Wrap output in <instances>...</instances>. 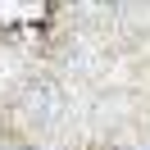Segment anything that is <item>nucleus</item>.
Returning a JSON list of instances; mask_svg holds the SVG:
<instances>
[{"label": "nucleus", "mask_w": 150, "mask_h": 150, "mask_svg": "<svg viewBox=\"0 0 150 150\" xmlns=\"http://www.w3.org/2000/svg\"><path fill=\"white\" fill-rule=\"evenodd\" d=\"M23 109H28L32 118H41V123L55 118V114H59V91H55V86H32V91L23 96Z\"/></svg>", "instance_id": "f257e3e1"}]
</instances>
